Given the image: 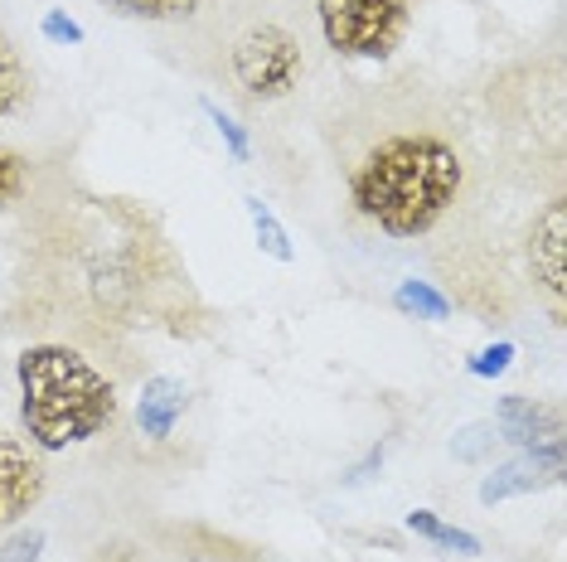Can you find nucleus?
<instances>
[{
    "label": "nucleus",
    "mask_w": 567,
    "mask_h": 562,
    "mask_svg": "<svg viewBox=\"0 0 567 562\" xmlns=\"http://www.w3.org/2000/svg\"><path fill=\"white\" fill-rule=\"evenodd\" d=\"M24 189H30V160H24L20 150L0 146V209H6V204H16Z\"/></svg>",
    "instance_id": "obj_16"
},
{
    "label": "nucleus",
    "mask_w": 567,
    "mask_h": 562,
    "mask_svg": "<svg viewBox=\"0 0 567 562\" xmlns=\"http://www.w3.org/2000/svg\"><path fill=\"white\" fill-rule=\"evenodd\" d=\"M20 422L40 451L97 437L117 417V393L69 344H34L20 354Z\"/></svg>",
    "instance_id": "obj_2"
},
{
    "label": "nucleus",
    "mask_w": 567,
    "mask_h": 562,
    "mask_svg": "<svg viewBox=\"0 0 567 562\" xmlns=\"http://www.w3.org/2000/svg\"><path fill=\"white\" fill-rule=\"evenodd\" d=\"M456 146L427 132L383 136L350 175V199L369 223L389 238H422L442 223V214L461 195Z\"/></svg>",
    "instance_id": "obj_1"
},
{
    "label": "nucleus",
    "mask_w": 567,
    "mask_h": 562,
    "mask_svg": "<svg viewBox=\"0 0 567 562\" xmlns=\"http://www.w3.org/2000/svg\"><path fill=\"white\" fill-rule=\"evenodd\" d=\"M234 79L248 97L272 102L301 83V44L281 24H252L234 44Z\"/></svg>",
    "instance_id": "obj_4"
},
{
    "label": "nucleus",
    "mask_w": 567,
    "mask_h": 562,
    "mask_svg": "<svg viewBox=\"0 0 567 562\" xmlns=\"http://www.w3.org/2000/svg\"><path fill=\"white\" fill-rule=\"evenodd\" d=\"M320 34L334 54L344 59H393V49L403 44L412 10L403 0H316Z\"/></svg>",
    "instance_id": "obj_3"
},
{
    "label": "nucleus",
    "mask_w": 567,
    "mask_h": 562,
    "mask_svg": "<svg viewBox=\"0 0 567 562\" xmlns=\"http://www.w3.org/2000/svg\"><path fill=\"white\" fill-rule=\"evenodd\" d=\"M499 441L495 422H471V427L456 431V441H451V451H456V461H485V451Z\"/></svg>",
    "instance_id": "obj_17"
},
{
    "label": "nucleus",
    "mask_w": 567,
    "mask_h": 562,
    "mask_svg": "<svg viewBox=\"0 0 567 562\" xmlns=\"http://www.w3.org/2000/svg\"><path fill=\"white\" fill-rule=\"evenodd\" d=\"M44 558V533L40 529H20L0 543V562H40Z\"/></svg>",
    "instance_id": "obj_19"
},
{
    "label": "nucleus",
    "mask_w": 567,
    "mask_h": 562,
    "mask_svg": "<svg viewBox=\"0 0 567 562\" xmlns=\"http://www.w3.org/2000/svg\"><path fill=\"white\" fill-rule=\"evenodd\" d=\"M185 407H189V388L179 378H151L146 388H141V398H136V427L146 431L151 441H165L175 431V422L185 417Z\"/></svg>",
    "instance_id": "obj_9"
},
{
    "label": "nucleus",
    "mask_w": 567,
    "mask_h": 562,
    "mask_svg": "<svg viewBox=\"0 0 567 562\" xmlns=\"http://www.w3.org/2000/svg\"><path fill=\"white\" fill-rule=\"evenodd\" d=\"M563 480V441H538L519 451L514 461L495 466L481 485V500L485 504H499V500H514V495H534L544 485H558Z\"/></svg>",
    "instance_id": "obj_6"
},
{
    "label": "nucleus",
    "mask_w": 567,
    "mask_h": 562,
    "mask_svg": "<svg viewBox=\"0 0 567 562\" xmlns=\"http://www.w3.org/2000/svg\"><path fill=\"white\" fill-rule=\"evenodd\" d=\"M509 364H514V344H509V340H499V344H485V350H475L466 368H471L475 378H499Z\"/></svg>",
    "instance_id": "obj_18"
},
{
    "label": "nucleus",
    "mask_w": 567,
    "mask_h": 562,
    "mask_svg": "<svg viewBox=\"0 0 567 562\" xmlns=\"http://www.w3.org/2000/svg\"><path fill=\"white\" fill-rule=\"evenodd\" d=\"M408 529L417 533V539H427V543H436V548H451V553H461V558H475V553H481V539H475V533L451 529V523H442V519L432 514V509H412V514H408Z\"/></svg>",
    "instance_id": "obj_12"
},
{
    "label": "nucleus",
    "mask_w": 567,
    "mask_h": 562,
    "mask_svg": "<svg viewBox=\"0 0 567 562\" xmlns=\"http://www.w3.org/2000/svg\"><path fill=\"white\" fill-rule=\"evenodd\" d=\"M40 30H44V40H49V44H63V49H69V44H83V40H87V34H83V24H79V20H69V15H63V10H44Z\"/></svg>",
    "instance_id": "obj_20"
},
{
    "label": "nucleus",
    "mask_w": 567,
    "mask_h": 562,
    "mask_svg": "<svg viewBox=\"0 0 567 562\" xmlns=\"http://www.w3.org/2000/svg\"><path fill=\"white\" fill-rule=\"evenodd\" d=\"M243 204H248V219H252V233H257V242H262V252H267V258H277V262H291V258H296V248H291L287 228H281V223H277V214H272V209H267V204H262V199H257V195H248V199H243Z\"/></svg>",
    "instance_id": "obj_13"
},
{
    "label": "nucleus",
    "mask_w": 567,
    "mask_h": 562,
    "mask_svg": "<svg viewBox=\"0 0 567 562\" xmlns=\"http://www.w3.org/2000/svg\"><path fill=\"white\" fill-rule=\"evenodd\" d=\"M112 15L122 20H151V24H175V20H189L199 15L209 0H102Z\"/></svg>",
    "instance_id": "obj_11"
},
{
    "label": "nucleus",
    "mask_w": 567,
    "mask_h": 562,
    "mask_svg": "<svg viewBox=\"0 0 567 562\" xmlns=\"http://www.w3.org/2000/svg\"><path fill=\"white\" fill-rule=\"evenodd\" d=\"M495 431H499V441L538 446V441H558L563 417H558V407H544L534 398L509 393V398H499V407H495Z\"/></svg>",
    "instance_id": "obj_8"
},
{
    "label": "nucleus",
    "mask_w": 567,
    "mask_h": 562,
    "mask_svg": "<svg viewBox=\"0 0 567 562\" xmlns=\"http://www.w3.org/2000/svg\"><path fill=\"white\" fill-rule=\"evenodd\" d=\"M199 107H204V117H209V122H214V132H218V136H224L228 156H234L238 165H248V160H252V140H248V132H243V126H238V117H228V112H224V107H218V102H209V97H204V102H199Z\"/></svg>",
    "instance_id": "obj_15"
},
{
    "label": "nucleus",
    "mask_w": 567,
    "mask_h": 562,
    "mask_svg": "<svg viewBox=\"0 0 567 562\" xmlns=\"http://www.w3.org/2000/svg\"><path fill=\"white\" fill-rule=\"evenodd\" d=\"M44 500V466L20 437H0V523L24 519Z\"/></svg>",
    "instance_id": "obj_7"
},
{
    "label": "nucleus",
    "mask_w": 567,
    "mask_h": 562,
    "mask_svg": "<svg viewBox=\"0 0 567 562\" xmlns=\"http://www.w3.org/2000/svg\"><path fill=\"white\" fill-rule=\"evenodd\" d=\"M393 305L398 311H408V315H422V321H446L451 315V301L442 296L436 287H427V281H403V287L393 291Z\"/></svg>",
    "instance_id": "obj_14"
},
{
    "label": "nucleus",
    "mask_w": 567,
    "mask_h": 562,
    "mask_svg": "<svg viewBox=\"0 0 567 562\" xmlns=\"http://www.w3.org/2000/svg\"><path fill=\"white\" fill-rule=\"evenodd\" d=\"M34 83H30V69H24L20 49L10 44V34L0 30V117H16V112L30 102Z\"/></svg>",
    "instance_id": "obj_10"
},
{
    "label": "nucleus",
    "mask_w": 567,
    "mask_h": 562,
    "mask_svg": "<svg viewBox=\"0 0 567 562\" xmlns=\"http://www.w3.org/2000/svg\"><path fill=\"white\" fill-rule=\"evenodd\" d=\"M528 267H534V281L544 287V296L563 315V291H567V204L563 199H548V209L528 228Z\"/></svg>",
    "instance_id": "obj_5"
}]
</instances>
